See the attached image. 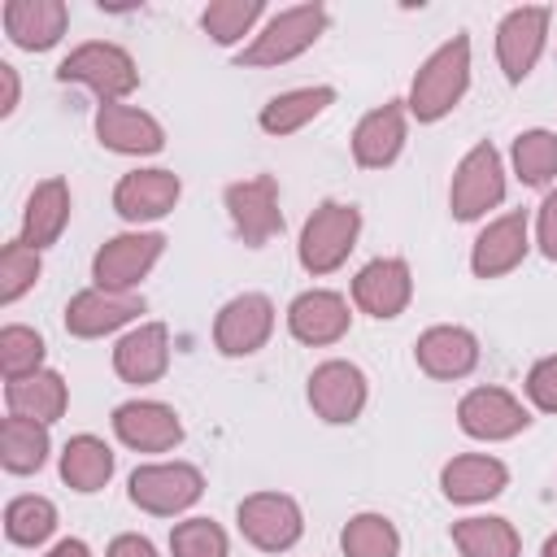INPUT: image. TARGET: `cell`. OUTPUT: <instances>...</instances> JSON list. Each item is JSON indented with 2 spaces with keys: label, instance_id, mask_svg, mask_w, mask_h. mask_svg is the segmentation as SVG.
I'll return each mask as SVG.
<instances>
[{
  "label": "cell",
  "instance_id": "1",
  "mask_svg": "<svg viewBox=\"0 0 557 557\" xmlns=\"http://www.w3.org/2000/svg\"><path fill=\"white\" fill-rule=\"evenodd\" d=\"M466 87H470V39H466V30H457L418 65L405 109L418 122H440L461 104Z\"/></svg>",
  "mask_w": 557,
  "mask_h": 557
},
{
  "label": "cell",
  "instance_id": "2",
  "mask_svg": "<svg viewBox=\"0 0 557 557\" xmlns=\"http://www.w3.org/2000/svg\"><path fill=\"white\" fill-rule=\"evenodd\" d=\"M326 30V4H292V9H278L257 35L252 44L235 57L239 70H265V65H287L296 61L300 52H309L318 44V35Z\"/></svg>",
  "mask_w": 557,
  "mask_h": 557
},
{
  "label": "cell",
  "instance_id": "3",
  "mask_svg": "<svg viewBox=\"0 0 557 557\" xmlns=\"http://www.w3.org/2000/svg\"><path fill=\"white\" fill-rule=\"evenodd\" d=\"M357 235H361V209L344 200H322L300 226L296 257L313 278H322L348 261V252L357 248Z\"/></svg>",
  "mask_w": 557,
  "mask_h": 557
},
{
  "label": "cell",
  "instance_id": "4",
  "mask_svg": "<svg viewBox=\"0 0 557 557\" xmlns=\"http://www.w3.org/2000/svg\"><path fill=\"white\" fill-rule=\"evenodd\" d=\"M57 78L61 83H83L100 96V104H122L135 87H139V70H135V57L117 44H78L70 57H61L57 65Z\"/></svg>",
  "mask_w": 557,
  "mask_h": 557
},
{
  "label": "cell",
  "instance_id": "5",
  "mask_svg": "<svg viewBox=\"0 0 557 557\" xmlns=\"http://www.w3.org/2000/svg\"><path fill=\"white\" fill-rule=\"evenodd\" d=\"M126 492L131 505H139L144 513L174 518L205 496V474L191 461H152V466H135Z\"/></svg>",
  "mask_w": 557,
  "mask_h": 557
},
{
  "label": "cell",
  "instance_id": "6",
  "mask_svg": "<svg viewBox=\"0 0 557 557\" xmlns=\"http://www.w3.org/2000/svg\"><path fill=\"white\" fill-rule=\"evenodd\" d=\"M500 200H505V165H500V152L483 139L457 161L448 183V209L457 222H474Z\"/></svg>",
  "mask_w": 557,
  "mask_h": 557
},
{
  "label": "cell",
  "instance_id": "7",
  "mask_svg": "<svg viewBox=\"0 0 557 557\" xmlns=\"http://www.w3.org/2000/svg\"><path fill=\"white\" fill-rule=\"evenodd\" d=\"M239 535L261 553H287L305 535V513L287 492H252L235 509Z\"/></svg>",
  "mask_w": 557,
  "mask_h": 557
},
{
  "label": "cell",
  "instance_id": "8",
  "mask_svg": "<svg viewBox=\"0 0 557 557\" xmlns=\"http://www.w3.org/2000/svg\"><path fill=\"white\" fill-rule=\"evenodd\" d=\"M165 252V235L161 231H126L113 235L96 248L91 257V278L104 292H135L139 278L157 265V257Z\"/></svg>",
  "mask_w": 557,
  "mask_h": 557
},
{
  "label": "cell",
  "instance_id": "9",
  "mask_svg": "<svg viewBox=\"0 0 557 557\" xmlns=\"http://www.w3.org/2000/svg\"><path fill=\"white\" fill-rule=\"evenodd\" d=\"M226 213L235 235L248 248H265L274 235H283V209H278V183L270 174H252L226 187Z\"/></svg>",
  "mask_w": 557,
  "mask_h": 557
},
{
  "label": "cell",
  "instance_id": "10",
  "mask_svg": "<svg viewBox=\"0 0 557 557\" xmlns=\"http://www.w3.org/2000/svg\"><path fill=\"white\" fill-rule=\"evenodd\" d=\"M274 331V300L261 292L231 296L213 318V348L222 357H252Z\"/></svg>",
  "mask_w": 557,
  "mask_h": 557
},
{
  "label": "cell",
  "instance_id": "11",
  "mask_svg": "<svg viewBox=\"0 0 557 557\" xmlns=\"http://www.w3.org/2000/svg\"><path fill=\"white\" fill-rule=\"evenodd\" d=\"M548 22H553V9L548 4H518L500 17L496 26V61L505 70L509 83H522L540 52H544V39H548Z\"/></svg>",
  "mask_w": 557,
  "mask_h": 557
},
{
  "label": "cell",
  "instance_id": "12",
  "mask_svg": "<svg viewBox=\"0 0 557 557\" xmlns=\"http://www.w3.org/2000/svg\"><path fill=\"white\" fill-rule=\"evenodd\" d=\"M366 396H370V383H366L361 366H352V361L335 357V361L313 366V374H309V409L331 426L357 422L366 409Z\"/></svg>",
  "mask_w": 557,
  "mask_h": 557
},
{
  "label": "cell",
  "instance_id": "13",
  "mask_svg": "<svg viewBox=\"0 0 557 557\" xmlns=\"http://www.w3.org/2000/svg\"><path fill=\"white\" fill-rule=\"evenodd\" d=\"M457 426L470 435V440H513L518 431L531 426V413L527 405L505 392V387H470L461 400H457Z\"/></svg>",
  "mask_w": 557,
  "mask_h": 557
},
{
  "label": "cell",
  "instance_id": "14",
  "mask_svg": "<svg viewBox=\"0 0 557 557\" xmlns=\"http://www.w3.org/2000/svg\"><path fill=\"white\" fill-rule=\"evenodd\" d=\"M413 300V274L405 257H374L352 278V305L370 318H400Z\"/></svg>",
  "mask_w": 557,
  "mask_h": 557
},
{
  "label": "cell",
  "instance_id": "15",
  "mask_svg": "<svg viewBox=\"0 0 557 557\" xmlns=\"http://www.w3.org/2000/svg\"><path fill=\"white\" fill-rule=\"evenodd\" d=\"M139 313H144V296H135V292L83 287L65 305V331L74 339H100V335H113L117 326L135 322Z\"/></svg>",
  "mask_w": 557,
  "mask_h": 557
},
{
  "label": "cell",
  "instance_id": "16",
  "mask_svg": "<svg viewBox=\"0 0 557 557\" xmlns=\"http://www.w3.org/2000/svg\"><path fill=\"white\" fill-rule=\"evenodd\" d=\"M527 248H531V222H527V213L522 209L500 213V218H492L479 231V239L470 248V270H474V278H500V274H509V270L522 265Z\"/></svg>",
  "mask_w": 557,
  "mask_h": 557
},
{
  "label": "cell",
  "instance_id": "17",
  "mask_svg": "<svg viewBox=\"0 0 557 557\" xmlns=\"http://www.w3.org/2000/svg\"><path fill=\"white\" fill-rule=\"evenodd\" d=\"M178 196H183V183H178L174 170H161V165L157 170H131L113 187V209H117L122 222L139 226V222L165 218L178 205Z\"/></svg>",
  "mask_w": 557,
  "mask_h": 557
},
{
  "label": "cell",
  "instance_id": "18",
  "mask_svg": "<svg viewBox=\"0 0 557 557\" xmlns=\"http://www.w3.org/2000/svg\"><path fill=\"white\" fill-rule=\"evenodd\" d=\"M348 322H352L348 300L331 287H309L287 305V331H292V339H300L309 348H326V344L344 339Z\"/></svg>",
  "mask_w": 557,
  "mask_h": 557
},
{
  "label": "cell",
  "instance_id": "19",
  "mask_svg": "<svg viewBox=\"0 0 557 557\" xmlns=\"http://www.w3.org/2000/svg\"><path fill=\"white\" fill-rule=\"evenodd\" d=\"M113 435L135 453H170L183 444V422L161 400H126L113 409Z\"/></svg>",
  "mask_w": 557,
  "mask_h": 557
},
{
  "label": "cell",
  "instance_id": "20",
  "mask_svg": "<svg viewBox=\"0 0 557 557\" xmlns=\"http://www.w3.org/2000/svg\"><path fill=\"white\" fill-rule=\"evenodd\" d=\"M413 361H418L422 374L453 383V379H466L479 366V339L466 326H448V322L444 326H426L418 335V344H413Z\"/></svg>",
  "mask_w": 557,
  "mask_h": 557
},
{
  "label": "cell",
  "instance_id": "21",
  "mask_svg": "<svg viewBox=\"0 0 557 557\" xmlns=\"http://www.w3.org/2000/svg\"><path fill=\"white\" fill-rule=\"evenodd\" d=\"M96 139L122 157H152L165 148L161 122L144 109H131V104H100L96 109Z\"/></svg>",
  "mask_w": 557,
  "mask_h": 557
},
{
  "label": "cell",
  "instance_id": "22",
  "mask_svg": "<svg viewBox=\"0 0 557 557\" xmlns=\"http://www.w3.org/2000/svg\"><path fill=\"white\" fill-rule=\"evenodd\" d=\"M405 117H409L405 100H387V104L370 109V113L352 126V161H357L361 170H383V165H392V161L400 157V148H405Z\"/></svg>",
  "mask_w": 557,
  "mask_h": 557
},
{
  "label": "cell",
  "instance_id": "23",
  "mask_svg": "<svg viewBox=\"0 0 557 557\" xmlns=\"http://www.w3.org/2000/svg\"><path fill=\"white\" fill-rule=\"evenodd\" d=\"M113 370L126 383H157L170 370V326L165 322H139L113 344Z\"/></svg>",
  "mask_w": 557,
  "mask_h": 557
},
{
  "label": "cell",
  "instance_id": "24",
  "mask_svg": "<svg viewBox=\"0 0 557 557\" xmlns=\"http://www.w3.org/2000/svg\"><path fill=\"white\" fill-rule=\"evenodd\" d=\"M505 487H509V466L487 453H461V457L444 461V470H440V492L453 505H479V500L500 496Z\"/></svg>",
  "mask_w": 557,
  "mask_h": 557
},
{
  "label": "cell",
  "instance_id": "25",
  "mask_svg": "<svg viewBox=\"0 0 557 557\" xmlns=\"http://www.w3.org/2000/svg\"><path fill=\"white\" fill-rule=\"evenodd\" d=\"M65 26H70L65 0H9L4 4V30L26 52H48L52 44H61Z\"/></svg>",
  "mask_w": 557,
  "mask_h": 557
},
{
  "label": "cell",
  "instance_id": "26",
  "mask_svg": "<svg viewBox=\"0 0 557 557\" xmlns=\"http://www.w3.org/2000/svg\"><path fill=\"white\" fill-rule=\"evenodd\" d=\"M65 222H70V187H65V178H44V183H35V191L26 196L22 235H17V239L44 252L48 244L61 239Z\"/></svg>",
  "mask_w": 557,
  "mask_h": 557
},
{
  "label": "cell",
  "instance_id": "27",
  "mask_svg": "<svg viewBox=\"0 0 557 557\" xmlns=\"http://www.w3.org/2000/svg\"><path fill=\"white\" fill-rule=\"evenodd\" d=\"M331 104H335V87H326V83H318V87H292V91H283V96H274V100L261 104L257 126L265 135H278L283 139V135H296L300 126H309Z\"/></svg>",
  "mask_w": 557,
  "mask_h": 557
},
{
  "label": "cell",
  "instance_id": "28",
  "mask_svg": "<svg viewBox=\"0 0 557 557\" xmlns=\"http://www.w3.org/2000/svg\"><path fill=\"white\" fill-rule=\"evenodd\" d=\"M4 405H9V413L35 418V422L48 426V422H57V418L65 413L70 387H65V379H61L57 370H35V374H26V379L4 383Z\"/></svg>",
  "mask_w": 557,
  "mask_h": 557
},
{
  "label": "cell",
  "instance_id": "29",
  "mask_svg": "<svg viewBox=\"0 0 557 557\" xmlns=\"http://www.w3.org/2000/svg\"><path fill=\"white\" fill-rule=\"evenodd\" d=\"M61 479L74 492H100L113 479V448L100 435H74L61 448Z\"/></svg>",
  "mask_w": 557,
  "mask_h": 557
},
{
  "label": "cell",
  "instance_id": "30",
  "mask_svg": "<svg viewBox=\"0 0 557 557\" xmlns=\"http://www.w3.org/2000/svg\"><path fill=\"white\" fill-rule=\"evenodd\" d=\"M48 426L35 418H17L9 413L0 422V466L9 474H35L48 461Z\"/></svg>",
  "mask_w": 557,
  "mask_h": 557
},
{
  "label": "cell",
  "instance_id": "31",
  "mask_svg": "<svg viewBox=\"0 0 557 557\" xmlns=\"http://www.w3.org/2000/svg\"><path fill=\"white\" fill-rule=\"evenodd\" d=\"M453 544L461 557H518L522 540L509 518H461L453 522Z\"/></svg>",
  "mask_w": 557,
  "mask_h": 557
},
{
  "label": "cell",
  "instance_id": "32",
  "mask_svg": "<svg viewBox=\"0 0 557 557\" xmlns=\"http://www.w3.org/2000/svg\"><path fill=\"white\" fill-rule=\"evenodd\" d=\"M344 557H400V531L387 513H352L339 531Z\"/></svg>",
  "mask_w": 557,
  "mask_h": 557
},
{
  "label": "cell",
  "instance_id": "33",
  "mask_svg": "<svg viewBox=\"0 0 557 557\" xmlns=\"http://www.w3.org/2000/svg\"><path fill=\"white\" fill-rule=\"evenodd\" d=\"M509 161H513V174L527 183V187H544L557 178V135L535 126V131H522L509 148Z\"/></svg>",
  "mask_w": 557,
  "mask_h": 557
},
{
  "label": "cell",
  "instance_id": "34",
  "mask_svg": "<svg viewBox=\"0 0 557 557\" xmlns=\"http://www.w3.org/2000/svg\"><path fill=\"white\" fill-rule=\"evenodd\" d=\"M57 531V505L48 496H13L4 505V535L22 548L44 544Z\"/></svg>",
  "mask_w": 557,
  "mask_h": 557
},
{
  "label": "cell",
  "instance_id": "35",
  "mask_svg": "<svg viewBox=\"0 0 557 557\" xmlns=\"http://www.w3.org/2000/svg\"><path fill=\"white\" fill-rule=\"evenodd\" d=\"M261 13H265L261 0H209L205 13H200V30H205L213 44L231 48V44H239V39L252 30V22H257Z\"/></svg>",
  "mask_w": 557,
  "mask_h": 557
},
{
  "label": "cell",
  "instance_id": "36",
  "mask_svg": "<svg viewBox=\"0 0 557 557\" xmlns=\"http://www.w3.org/2000/svg\"><path fill=\"white\" fill-rule=\"evenodd\" d=\"M44 335L22 326V322H9L0 326V370H4V383L13 379H26L35 370H44Z\"/></svg>",
  "mask_w": 557,
  "mask_h": 557
},
{
  "label": "cell",
  "instance_id": "37",
  "mask_svg": "<svg viewBox=\"0 0 557 557\" xmlns=\"http://www.w3.org/2000/svg\"><path fill=\"white\" fill-rule=\"evenodd\" d=\"M39 270H44L39 248H30V244H22V239H9V244L0 248V305L22 300V296L35 287Z\"/></svg>",
  "mask_w": 557,
  "mask_h": 557
},
{
  "label": "cell",
  "instance_id": "38",
  "mask_svg": "<svg viewBox=\"0 0 557 557\" xmlns=\"http://www.w3.org/2000/svg\"><path fill=\"white\" fill-rule=\"evenodd\" d=\"M226 531L213 518H187L170 531V557H226Z\"/></svg>",
  "mask_w": 557,
  "mask_h": 557
},
{
  "label": "cell",
  "instance_id": "39",
  "mask_svg": "<svg viewBox=\"0 0 557 557\" xmlns=\"http://www.w3.org/2000/svg\"><path fill=\"white\" fill-rule=\"evenodd\" d=\"M527 396L540 413H557V352L553 357H540L531 370H527Z\"/></svg>",
  "mask_w": 557,
  "mask_h": 557
},
{
  "label": "cell",
  "instance_id": "40",
  "mask_svg": "<svg viewBox=\"0 0 557 557\" xmlns=\"http://www.w3.org/2000/svg\"><path fill=\"white\" fill-rule=\"evenodd\" d=\"M535 244L548 261H557V187L540 200V213H535Z\"/></svg>",
  "mask_w": 557,
  "mask_h": 557
},
{
  "label": "cell",
  "instance_id": "41",
  "mask_svg": "<svg viewBox=\"0 0 557 557\" xmlns=\"http://www.w3.org/2000/svg\"><path fill=\"white\" fill-rule=\"evenodd\" d=\"M104 557H157V548H152V540H148V535L126 531V535H117V540L109 544V553H104Z\"/></svg>",
  "mask_w": 557,
  "mask_h": 557
},
{
  "label": "cell",
  "instance_id": "42",
  "mask_svg": "<svg viewBox=\"0 0 557 557\" xmlns=\"http://www.w3.org/2000/svg\"><path fill=\"white\" fill-rule=\"evenodd\" d=\"M17 96H22V87H17V70H13L9 61H0V117H9V113L17 109Z\"/></svg>",
  "mask_w": 557,
  "mask_h": 557
},
{
  "label": "cell",
  "instance_id": "43",
  "mask_svg": "<svg viewBox=\"0 0 557 557\" xmlns=\"http://www.w3.org/2000/svg\"><path fill=\"white\" fill-rule=\"evenodd\" d=\"M48 557H91V548H87L83 540H57V544L48 548Z\"/></svg>",
  "mask_w": 557,
  "mask_h": 557
},
{
  "label": "cell",
  "instance_id": "44",
  "mask_svg": "<svg viewBox=\"0 0 557 557\" xmlns=\"http://www.w3.org/2000/svg\"><path fill=\"white\" fill-rule=\"evenodd\" d=\"M540 557H557V531L544 540V548H540Z\"/></svg>",
  "mask_w": 557,
  "mask_h": 557
}]
</instances>
